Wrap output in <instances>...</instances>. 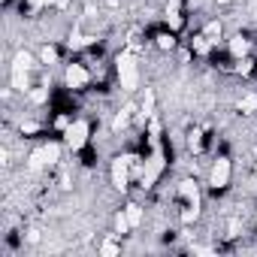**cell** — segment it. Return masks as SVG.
<instances>
[{
    "label": "cell",
    "instance_id": "cell-1",
    "mask_svg": "<svg viewBox=\"0 0 257 257\" xmlns=\"http://www.w3.org/2000/svg\"><path fill=\"white\" fill-rule=\"evenodd\" d=\"M115 67H118V79H121V88L124 91H137L140 88V67H137V58L131 52L118 55Z\"/></svg>",
    "mask_w": 257,
    "mask_h": 257
},
{
    "label": "cell",
    "instance_id": "cell-2",
    "mask_svg": "<svg viewBox=\"0 0 257 257\" xmlns=\"http://www.w3.org/2000/svg\"><path fill=\"white\" fill-rule=\"evenodd\" d=\"M88 134H91V127H88V121H73L67 131H64V143L73 149V152H79L85 143H88Z\"/></svg>",
    "mask_w": 257,
    "mask_h": 257
},
{
    "label": "cell",
    "instance_id": "cell-3",
    "mask_svg": "<svg viewBox=\"0 0 257 257\" xmlns=\"http://www.w3.org/2000/svg\"><path fill=\"white\" fill-rule=\"evenodd\" d=\"M134 164H137V158H131V155L112 161V185H115L118 191L127 188V179H131V167H134Z\"/></svg>",
    "mask_w": 257,
    "mask_h": 257
},
{
    "label": "cell",
    "instance_id": "cell-4",
    "mask_svg": "<svg viewBox=\"0 0 257 257\" xmlns=\"http://www.w3.org/2000/svg\"><path fill=\"white\" fill-rule=\"evenodd\" d=\"M31 64H34V58L28 55V52H19L16 55V64H13V85L19 88V91H28V70H31Z\"/></svg>",
    "mask_w": 257,
    "mask_h": 257
},
{
    "label": "cell",
    "instance_id": "cell-5",
    "mask_svg": "<svg viewBox=\"0 0 257 257\" xmlns=\"http://www.w3.org/2000/svg\"><path fill=\"white\" fill-rule=\"evenodd\" d=\"M161 170H164V155H161V149H158V152H155V158L146 164V170H143V176H140L143 188H152V185H155V179L161 176Z\"/></svg>",
    "mask_w": 257,
    "mask_h": 257
},
{
    "label": "cell",
    "instance_id": "cell-6",
    "mask_svg": "<svg viewBox=\"0 0 257 257\" xmlns=\"http://www.w3.org/2000/svg\"><path fill=\"white\" fill-rule=\"evenodd\" d=\"M227 182H230V161L227 158H218L215 167H212V188L215 191L218 188H227Z\"/></svg>",
    "mask_w": 257,
    "mask_h": 257
},
{
    "label": "cell",
    "instance_id": "cell-7",
    "mask_svg": "<svg viewBox=\"0 0 257 257\" xmlns=\"http://www.w3.org/2000/svg\"><path fill=\"white\" fill-rule=\"evenodd\" d=\"M85 82H88V70L82 64H70L67 67V85L70 88H82Z\"/></svg>",
    "mask_w": 257,
    "mask_h": 257
},
{
    "label": "cell",
    "instance_id": "cell-8",
    "mask_svg": "<svg viewBox=\"0 0 257 257\" xmlns=\"http://www.w3.org/2000/svg\"><path fill=\"white\" fill-rule=\"evenodd\" d=\"M167 22H170V31H179V28H182V16H179V0H170V4H167Z\"/></svg>",
    "mask_w": 257,
    "mask_h": 257
},
{
    "label": "cell",
    "instance_id": "cell-9",
    "mask_svg": "<svg viewBox=\"0 0 257 257\" xmlns=\"http://www.w3.org/2000/svg\"><path fill=\"white\" fill-rule=\"evenodd\" d=\"M230 55H233V58H245V55H248V40L233 37V40H230Z\"/></svg>",
    "mask_w": 257,
    "mask_h": 257
},
{
    "label": "cell",
    "instance_id": "cell-10",
    "mask_svg": "<svg viewBox=\"0 0 257 257\" xmlns=\"http://www.w3.org/2000/svg\"><path fill=\"white\" fill-rule=\"evenodd\" d=\"M124 215H127V221H131V227H140V224H143V209H140L137 203L127 206V209H124Z\"/></svg>",
    "mask_w": 257,
    "mask_h": 257
},
{
    "label": "cell",
    "instance_id": "cell-11",
    "mask_svg": "<svg viewBox=\"0 0 257 257\" xmlns=\"http://www.w3.org/2000/svg\"><path fill=\"white\" fill-rule=\"evenodd\" d=\"M131 112H134V106H124L118 115H115V121H112V127L115 131H121V127H127V121H131Z\"/></svg>",
    "mask_w": 257,
    "mask_h": 257
},
{
    "label": "cell",
    "instance_id": "cell-12",
    "mask_svg": "<svg viewBox=\"0 0 257 257\" xmlns=\"http://www.w3.org/2000/svg\"><path fill=\"white\" fill-rule=\"evenodd\" d=\"M143 115H146V118L155 115V94H152L149 88H146V97H143Z\"/></svg>",
    "mask_w": 257,
    "mask_h": 257
},
{
    "label": "cell",
    "instance_id": "cell-13",
    "mask_svg": "<svg viewBox=\"0 0 257 257\" xmlns=\"http://www.w3.org/2000/svg\"><path fill=\"white\" fill-rule=\"evenodd\" d=\"M43 155H46V164H55V161L61 158V146H58V143H49V146L43 149Z\"/></svg>",
    "mask_w": 257,
    "mask_h": 257
},
{
    "label": "cell",
    "instance_id": "cell-14",
    "mask_svg": "<svg viewBox=\"0 0 257 257\" xmlns=\"http://www.w3.org/2000/svg\"><path fill=\"white\" fill-rule=\"evenodd\" d=\"M209 46H212V40H209L206 34H200V37H194V52H200V55H206V52H209Z\"/></svg>",
    "mask_w": 257,
    "mask_h": 257
},
{
    "label": "cell",
    "instance_id": "cell-15",
    "mask_svg": "<svg viewBox=\"0 0 257 257\" xmlns=\"http://www.w3.org/2000/svg\"><path fill=\"white\" fill-rule=\"evenodd\" d=\"M203 34H206V37H209V40H212V43H215V37H221V25H218V22H209V25H206V31H203Z\"/></svg>",
    "mask_w": 257,
    "mask_h": 257
},
{
    "label": "cell",
    "instance_id": "cell-16",
    "mask_svg": "<svg viewBox=\"0 0 257 257\" xmlns=\"http://www.w3.org/2000/svg\"><path fill=\"white\" fill-rule=\"evenodd\" d=\"M115 230H118V233H127V230H131V221H127V215H115Z\"/></svg>",
    "mask_w": 257,
    "mask_h": 257
},
{
    "label": "cell",
    "instance_id": "cell-17",
    "mask_svg": "<svg viewBox=\"0 0 257 257\" xmlns=\"http://www.w3.org/2000/svg\"><path fill=\"white\" fill-rule=\"evenodd\" d=\"M158 46H161V49H173V46H176L173 34H161V37H158Z\"/></svg>",
    "mask_w": 257,
    "mask_h": 257
},
{
    "label": "cell",
    "instance_id": "cell-18",
    "mask_svg": "<svg viewBox=\"0 0 257 257\" xmlns=\"http://www.w3.org/2000/svg\"><path fill=\"white\" fill-rule=\"evenodd\" d=\"M43 61H46V64H55V61H58V49L46 46V49H43Z\"/></svg>",
    "mask_w": 257,
    "mask_h": 257
},
{
    "label": "cell",
    "instance_id": "cell-19",
    "mask_svg": "<svg viewBox=\"0 0 257 257\" xmlns=\"http://www.w3.org/2000/svg\"><path fill=\"white\" fill-rule=\"evenodd\" d=\"M100 254H106V257H112V254H118V245H115V242H103V248H100Z\"/></svg>",
    "mask_w": 257,
    "mask_h": 257
},
{
    "label": "cell",
    "instance_id": "cell-20",
    "mask_svg": "<svg viewBox=\"0 0 257 257\" xmlns=\"http://www.w3.org/2000/svg\"><path fill=\"white\" fill-rule=\"evenodd\" d=\"M254 106H257V100H254V97H245V100L239 103V109H242V112H251Z\"/></svg>",
    "mask_w": 257,
    "mask_h": 257
},
{
    "label": "cell",
    "instance_id": "cell-21",
    "mask_svg": "<svg viewBox=\"0 0 257 257\" xmlns=\"http://www.w3.org/2000/svg\"><path fill=\"white\" fill-rule=\"evenodd\" d=\"M49 4H55V0H31V10H40V7H49Z\"/></svg>",
    "mask_w": 257,
    "mask_h": 257
},
{
    "label": "cell",
    "instance_id": "cell-22",
    "mask_svg": "<svg viewBox=\"0 0 257 257\" xmlns=\"http://www.w3.org/2000/svg\"><path fill=\"white\" fill-rule=\"evenodd\" d=\"M218 4H227V0H218Z\"/></svg>",
    "mask_w": 257,
    "mask_h": 257
}]
</instances>
